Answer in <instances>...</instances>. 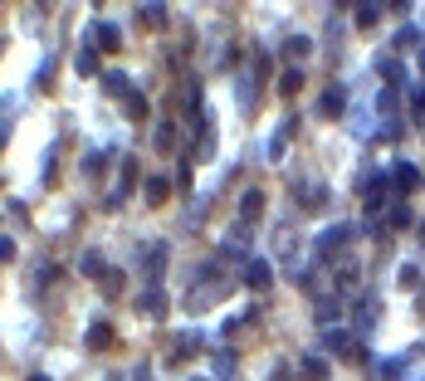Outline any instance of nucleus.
<instances>
[{"label":"nucleus","mask_w":425,"mask_h":381,"mask_svg":"<svg viewBox=\"0 0 425 381\" xmlns=\"http://www.w3.org/2000/svg\"><path fill=\"white\" fill-rule=\"evenodd\" d=\"M244 284L254 288V293H264V288L274 284V269H269V259H244Z\"/></svg>","instance_id":"obj_1"},{"label":"nucleus","mask_w":425,"mask_h":381,"mask_svg":"<svg viewBox=\"0 0 425 381\" xmlns=\"http://www.w3.org/2000/svg\"><path fill=\"white\" fill-rule=\"evenodd\" d=\"M137 313L152 318V323H162V318H166V293H162V288H147V293L137 298Z\"/></svg>","instance_id":"obj_2"},{"label":"nucleus","mask_w":425,"mask_h":381,"mask_svg":"<svg viewBox=\"0 0 425 381\" xmlns=\"http://www.w3.org/2000/svg\"><path fill=\"white\" fill-rule=\"evenodd\" d=\"M259 215H264V190H244V195H240V220L254 225Z\"/></svg>","instance_id":"obj_3"},{"label":"nucleus","mask_w":425,"mask_h":381,"mask_svg":"<svg viewBox=\"0 0 425 381\" xmlns=\"http://www.w3.org/2000/svg\"><path fill=\"white\" fill-rule=\"evenodd\" d=\"M342 84H332V89H327V93H322V103H318V112L322 117H342V112H347V103H342Z\"/></svg>","instance_id":"obj_4"},{"label":"nucleus","mask_w":425,"mask_h":381,"mask_svg":"<svg viewBox=\"0 0 425 381\" xmlns=\"http://www.w3.org/2000/svg\"><path fill=\"white\" fill-rule=\"evenodd\" d=\"M142 269H147L152 279H162V269H166V245H162V240H157V245L147 250V259H142Z\"/></svg>","instance_id":"obj_5"},{"label":"nucleus","mask_w":425,"mask_h":381,"mask_svg":"<svg viewBox=\"0 0 425 381\" xmlns=\"http://www.w3.org/2000/svg\"><path fill=\"white\" fill-rule=\"evenodd\" d=\"M112 337H117V332H112V323H103V318H98V323L89 328V347H93V352H103Z\"/></svg>","instance_id":"obj_6"},{"label":"nucleus","mask_w":425,"mask_h":381,"mask_svg":"<svg viewBox=\"0 0 425 381\" xmlns=\"http://www.w3.org/2000/svg\"><path fill=\"white\" fill-rule=\"evenodd\" d=\"M137 176H142V167H137V157H122V186H117V200H122L127 190L137 186Z\"/></svg>","instance_id":"obj_7"},{"label":"nucleus","mask_w":425,"mask_h":381,"mask_svg":"<svg viewBox=\"0 0 425 381\" xmlns=\"http://www.w3.org/2000/svg\"><path fill=\"white\" fill-rule=\"evenodd\" d=\"M103 89H107V93H122V103L137 93V89H132V84H127V79L117 74V69H112V74H103Z\"/></svg>","instance_id":"obj_8"},{"label":"nucleus","mask_w":425,"mask_h":381,"mask_svg":"<svg viewBox=\"0 0 425 381\" xmlns=\"http://www.w3.org/2000/svg\"><path fill=\"white\" fill-rule=\"evenodd\" d=\"M406 372V357H391V362H377V381H401Z\"/></svg>","instance_id":"obj_9"},{"label":"nucleus","mask_w":425,"mask_h":381,"mask_svg":"<svg viewBox=\"0 0 425 381\" xmlns=\"http://www.w3.org/2000/svg\"><path fill=\"white\" fill-rule=\"evenodd\" d=\"M416 181H421V172H416L411 162H396V190H411Z\"/></svg>","instance_id":"obj_10"},{"label":"nucleus","mask_w":425,"mask_h":381,"mask_svg":"<svg viewBox=\"0 0 425 381\" xmlns=\"http://www.w3.org/2000/svg\"><path fill=\"white\" fill-rule=\"evenodd\" d=\"M342 240H347V225H332L327 235H318V254H327V250H337Z\"/></svg>","instance_id":"obj_11"},{"label":"nucleus","mask_w":425,"mask_h":381,"mask_svg":"<svg viewBox=\"0 0 425 381\" xmlns=\"http://www.w3.org/2000/svg\"><path fill=\"white\" fill-rule=\"evenodd\" d=\"M98 44H103L107 54H117V49H122V34H117V25H98Z\"/></svg>","instance_id":"obj_12"},{"label":"nucleus","mask_w":425,"mask_h":381,"mask_svg":"<svg viewBox=\"0 0 425 381\" xmlns=\"http://www.w3.org/2000/svg\"><path fill=\"white\" fill-rule=\"evenodd\" d=\"M79 269H84L89 279H103V254H98V250H89V254L79 259Z\"/></svg>","instance_id":"obj_13"},{"label":"nucleus","mask_w":425,"mask_h":381,"mask_svg":"<svg viewBox=\"0 0 425 381\" xmlns=\"http://www.w3.org/2000/svg\"><path fill=\"white\" fill-rule=\"evenodd\" d=\"M299 89H303V69H289V74L279 79V93H284V98H294Z\"/></svg>","instance_id":"obj_14"},{"label":"nucleus","mask_w":425,"mask_h":381,"mask_svg":"<svg viewBox=\"0 0 425 381\" xmlns=\"http://www.w3.org/2000/svg\"><path fill=\"white\" fill-rule=\"evenodd\" d=\"M308 49H313V39H308V34H294V39L284 44V54H289V59H303Z\"/></svg>","instance_id":"obj_15"},{"label":"nucleus","mask_w":425,"mask_h":381,"mask_svg":"<svg viewBox=\"0 0 425 381\" xmlns=\"http://www.w3.org/2000/svg\"><path fill=\"white\" fill-rule=\"evenodd\" d=\"M142 20H147V30H162V25H166V5H147Z\"/></svg>","instance_id":"obj_16"},{"label":"nucleus","mask_w":425,"mask_h":381,"mask_svg":"<svg viewBox=\"0 0 425 381\" xmlns=\"http://www.w3.org/2000/svg\"><path fill=\"white\" fill-rule=\"evenodd\" d=\"M157 147H162V152L176 147V127H171V122H157Z\"/></svg>","instance_id":"obj_17"},{"label":"nucleus","mask_w":425,"mask_h":381,"mask_svg":"<svg viewBox=\"0 0 425 381\" xmlns=\"http://www.w3.org/2000/svg\"><path fill=\"white\" fill-rule=\"evenodd\" d=\"M147 200H152V205L166 200V176H152V181H147Z\"/></svg>","instance_id":"obj_18"},{"label":"nucleus","mask_w":425,"mask_h":381,"mask_svg":"<svg viewBox=\"0 0 425 381\" xmlns=\"http://www.w3.org/2000/svg\"><path fill=\"white\" fill-rule=\"evenodd\" d=\"M230 372H235V352H215V377L230 381Z\"/></svg>","instance_id":"obj_19"},{"label":"nucleus","mask_w":425,"mask_h":381,"mask_svg":"<svg viewBox=\"0 0 425 381\" xmlns=\"http://www.w3.org/2000/svg\"><path fill=\"white\" fill-rule=\"evenodd\" d=\"M79 74H84V79H93V74H98V59H93V49H84V54H79Z\"/></svg>","instance_id":"obj_20"},{"label":"nucleus","mask_w":425,"mask_h":381,"mask_svg":"<svg viewBox=\"0 0 425 381\" xmlns=\"http://www.w3.org/2000/svg\"><path fill=\"white\" fill-rule=\"evenodd\" d=\"M377 64H381V74H386V84H401V64H396V59H386V54H381Z\"/></svg>","instance_id":"obj_21"},{"label":"nucleus","mask_w":425,"mask_h":381,"mask_svg":"<svg viewBox=\"0 0 425 381\" xmlns=\"http://www.w3.org/2000/svg\"><path fill=\"white\" fill-rule=\"evenodd\" d=\"M372 323H377V303H362V308H357V328H362V332H367V328H372Z\"/></svg>","instance_id":"obj_22"},{"label":"nucleus","mask_w":425,"mask_h":381,"mask_svg":"<svg viewBox=\"0 0 425 381\" xmlns=\"http://www.w3.org/2000/svg\"><path fill=\"white\" fill-rule=\"evenodd\" d=\"M303 377H308V381H322V377H327V362H322V357L303 362Z\"/></svg>","instance_id":"obj_23"},{"label":"nucleus","mask_w":425,"mask_h":381,"mask_svg":"<svg viewBox=\"0 0 425 381\" xmlns=\"http://www.w3.org/2000/svg\"><path fill=\"white\" fill-rule=\"evenodd\" d=\"M299 200H308V205H322V200H327V190H322V186H299Z\"/></svg>","instance_id":"obj_24"},{"label":"nucleus","mask_w":425,"mask_h":381,"mask_svg":"<svg viewBox=\"0 0 425 381\" xmlns=\"http://www.w3.org/2000/svg\"><path fill=\"white\" fill-rule=\"evenodd\" d=\"M377 20H381L377 5H357V25H377Z\"/></svg>","instance_id":"obj_25"},{"label":"nucleus","mask_w":425,"mask_h":381,"mask_svg":"<svg viewBox=\"0 0 425 381\" xmlns=\"http://www.w3.org/2000/svg\"><path fill=\"white\" fill-rule=\"evenodd\" d=\"M318 318H322V323L337 318V298H318Z\"/></svg>","instance_id":"obj_26"},{"label":"nucleus","mask_w":425,"mask_h":381,"mask_svg":"<svg viewBox=\"0 0 425 381\" xmlns=\"http://www.w3.org/2000/svg\"><path fill=\"white\" fill-rule=\"evenodd\" d=\"M421 284V269H416V264H406V269H401V288H416Z\"/></svg>","instance_id":"obj_27"},{"label":"nucleus","mask_w":425,"mask_h":381,"mask_svg":"<svg viewBox=\"0 0 425 381\" xmlns=\"http://www.w3.org/2000/svg\"><path fill=\"white\" fill-rule=\"evenodd\" d=\"M391 225H411V210H406V205H401V200H396V205H391Z\"/></svg>","instance_id":"obj_28"},{"label":"nucleus","mask_w":425,"mask_h":381,"mask_svg":"<svg viewBox=\"0 0 425 381\" xmlns=\"http://www.w3.org/2000/svg\"><path fill=\"white\" fill-rule=\"evenodd\" d=\"M411 108H416V112H421V117H425V84H421V89H416V93H411Z\"/></svg>","instance_id":"obj_29"},{"label":"nucleus","mask_w":425,"mask_h":381,"mask_svg":"<svg viewBox=\"0 0 425 381\" xmlns=\"http://www.w3.org/2000/svg\"><path fill=\"white\" fill-rule=\"evenodd\" d=\"M10 254H15V240H5V235H0V264H5Z\"/></svg>","instance_id":"obj_30"},{"label":"nucleus","mask_w":425,"mask_h":381,"mask_svg":"<svg viewBox=\"0 0 425 381\" xmlns=\"http://www.w3.org/2000/svg\"><path fill=\"white\" fill-rule=\"evenodd\" d=\"M107 381H147V372L137 367V372H127V377H107Z\"/></svg>","instance_id":"obj_31"},{"label":"nucleus","mask_w":425,"mask_h":381,"mask_svg":"<svg viewBox=\"0 0 425 381\" xmlns=\"http://www.w3.org/2000/svg\"><path fill=\"white\" fill-rule=\"evenodd\" d=\"M30 381H49V377H44V372H34V377H30Z\"/></svg>","instance_id":"obj_32"},{"label":"nucleus","mask_w":425,"mask_h":381,"mask_svg":"<svg viewBox=\"0 0 425 381\" xmlns=\"http://www.w3.org/2000/svg\"><path fill=\"white\" fill-rule=\"evenodd\" d=\"M421 69H425V49H421Z\"/></svg>","instance_id":"obj_33"},{"label":"nucleus","mask_w":425,"mask_h":381,"mask_svg":"<svg viewBox=\"0 0 425 381\" xmlns=\"http://www.w3.org/2000/svg\"><path fill=\"white\" fill-rule=\"evenodd\" d=\"M421 235H425V230H421Z\"/></svg>","instance_id":"obj_34"}]
</instances>
